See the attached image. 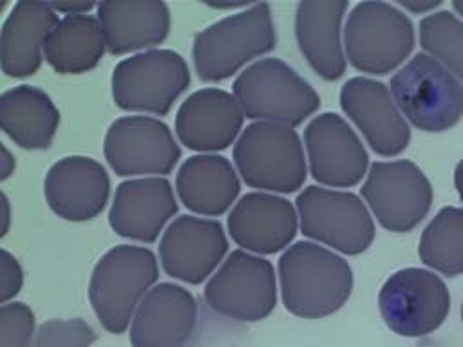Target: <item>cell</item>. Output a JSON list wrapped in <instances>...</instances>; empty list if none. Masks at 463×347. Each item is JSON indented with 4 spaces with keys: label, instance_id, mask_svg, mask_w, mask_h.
Here are the masks:
<instances>
[{
    "label": "cell",
    "instance_id": "30",
    "mask_svg": "<svg viewBox=\"0 0 463 347\" xmlns=\"http://www.w3.org/2000/svg\"><path fill=\"white\" fill-rule=\"evenodd\" d=\"M94 329L81 318H51L36 329L33 347H90Z\"/></svg>",
    "mask_w": 463,
    "mask_h": 347
},
{
    "label": "cell",
    "instance_id": "16",
    "mask_svg": "<svg viewBox=\"0 0 463 347\" xmlns=\"http://www.w3.org/2000/svg\"><path fill=\"white\" fill-rule=\"evenodd\" d=\"M340 107L378 155H398L409 146L411 127L385 83L364 76L347 80Z\"/></svg>",
    "mask_w": 463,
    "mask_h": 347
},
{
    "label": "cell",
    "instance_id": "37",
    "mask_svg": "<svg viewBox=\"0 0 463 347\" xmlns=\"http://www.w3.org/2000/svg\"><path fill=\"white\" fill-rule=\"evenodd\" d=\"M2 217H4V228H2V237L7 233L9 230V201H7V195L2 192Z\"/></svg>",
    "mask_w": 463,
    "mask_h": 347
},
{
    "label": "cell",
    "instance_id": "12",
    "mask_svg": "<svg viewBox=\"0 0 463 347\" xmlns=\"http://www.w3.org/2000/svg\"><path fill=\"white\" fill-rule=\"evenodd\" d=\"M376 220L389 231L414 230L432 206V184L423 170L407 159L376 161L360 188Z\"/></svg>",
    "mask_w": 463,
    "mask_h": 347
},
{
    "label": "cell",
    "instance_id": "39",
    "mask_svg": "<svg viewBox=\"0 0 463 347\" xmlns=\"http://www.w3.org/2000/svg\"><path fill=\"white\" fill-rule=\"evenodd\" d=\"M461 320H463V304H461Z\"/></svg>",
    "mask_w": 463,
    "mask_h": 347
},
{
    "label": "cell",
    "instance_id": "19",
    "mask_svg": "<svg viewBox=\"0 0 463 347\" xmlns=\"http://www.w3.org/2000/svg\"><path fill=\"white\" fill-rule=\"evenodd\" d=\"M175 213L177 201L166 179H128L116 188L109 224L123 239L152 244Z\"/></svg>",
    "mask_w": 463,
    "mask_h": 347
},
{
    "label": "cell",
    "instance_id": "4",
    "mask_svg": "<svg viewBox=\"0 0 463 347\" xmlns=\"http://www.w3.org/2000/svg\"><path fill=\"white\" fill-rule=\"evenodd\" d=\"M389 90L403 117L423 132H445L463 117V83L427 52L400 67Z\"/></svg>",
    "mask_w": 463,
    "mask_h": 347
},
{
    "label": "cell",
    "instance_id": "36",
    "mask_svg": "<svg viewBox=\"0 0 463 347\" xmlns=\"http://www.w3.org/2000/svg\"><path fill=\"white\" fill-rule=\"evenodd\" d=\"M454 186H456V190H458V195H459V199L463 201V159L456 164V168H454Z\"/></svg>",
    "mask_w": 463,
    "mask_h": 347
},
{
    "label": "cell",
    "instance_id": "2",
    "mask_svg": "<svg viewBox=\"0 0 463 347\" xmlns=\"http://www.w3.org/2000/svg\"><path fill=\"white\" fill-rule=\"evenodd\" d=\"M277 47V31L268 4H251L195 33L194 67L201 81L232 78L253 58Z\"/></svg>",
    "mask_w": 463,
    "mask_h": 347
},
{
    "label": "cell",
    "instance_id": "34",
    "mask_svg": "<svg viewBox=\"0 0 463 347\" xmlns=\"http://www.w3.org/2000/svg\"><path fill=\"white\" fill-rule=\"evenodd\" d=\"M400 5L412 11V13H429L436 7L441 5V0H429V2H421V0H400Z\"/></svg>",
    "mask_w": 463,
    "mask_h": 347
},
{
    "label": "cell",
    "instance_id": "8",
    "mask_svg": "<svg viewBox=\"0 0 463 347\" xmlns=\"http://www.w3.org/2000/svg\"><path fill=\"white\" fill-rule=\"evenodd\" d=\"M188 85V65L170 49H150L125 58L110 78L112 99L119 108L154 116H166Z\"/></svg>",
    "mask_w": 463,
    "mask_h": 347
},
{
    "label": "cell",
    "instance_id": "18",
    "mask_svg": "<svg viewBox=\"0 0 463 347\" xmlns=\"http://www.w3.org/2000/svg\"><path fill=\"white\" fill-rule=\"evenodd\" d=\"M43 193L49 208L61 219L83 222L107 206L110 179L101 163L87 155H67L45 174Z\"/></svg>",
    "mask_w": 463,
    "mask_h": 347
},
{
    "label": "cell",
    "instance_id": "14",
    "mask_svg": "<svg viewBox=\"0 0 463 347\" xmlns=\"http://www.w3.org/2000/svg\"><path fill=\"white\" fill-rule=\"evenodd\" d=\"M311 177L331 188H349L362 181L369 168V155L347 121L324 112L315 116L304 130Z\"/></svg>",
    "mask_w": 463,
    "mask_h": 347
},
{
    "label": "cell",
    "instance_id": "21",
    "mask_svg": "<svg viewBox=\"0 0 463 347\" xmlns=\"http://www.w3.org/2000/svg\"><path fill=\"white\" fill-rule=\"evenodd\" d=\"M244 112L222 89L192 92L177 108L175 134L190 150L217 152L228 148L242 130Z\"/></svg>",
    "mask_w": 463,
    "mask_h": 347
},
{
    "label": "cell",
    "instance_id": "31",
    "mask_svg": "<svg viewBox=\"0 0 463 347\" xmlns=\"http://www.w3.org/2000/svg\"><path fill=\"white\" fill-rule=\"evenodd\" d=\"M36 336L34 313L24 302L0 307V347H33Z\"/></svg>",
    "mask_w": 463,
    "mask_h": 347
},
{
    "label": "cell",
    "instance_id": "33",
    "mask_svg": "<svg viewBox=\"0 0 463 347\" xmlns=\"http://www.w3.org/2000/svg\"><path fill=\"white\" fill-rule=\"evenodd\" d=\"M98 4H90V2H76V4H51V7L56 13H65V16L69 14H87L92 7H96Z\"/></svg>",
    "mask_w": 463,
    "mask_h": 347
},
{
    "label": "cell",
    "instance_id": "10",
    "mask_svg": "<svg viewBox=\"0 0 463 347\" xmlns=\"http://www.w3.org/2000/svg\"><path fill=\"white\" fill-rule=\"evenodd\" d=\"M378 309L398 336L420 338L434 333L449 316L450 293L439 275L423 267H402L380 287Z\"/></svg>",
    "mask_w": 463,
    "mask_h": 347
},
{
    "label": "cell",
    "instance_id": "35",
    "mask_svg": "<svg viewBox=\"0 0 463 347\" xmlns=\"http://www.w3.org/2000/svg\"><path fill=\"white\" fill-rule=\"evenodd\" d=\"M2 181H5L13 172H14V159L11 155V152L7 150V146H2Z\"/></svg>",
    "mask_w": 463,
    "mask_h": 347
},
{
    "label": "cell",
    "instance_id": "38",
    "mask_svg": "<svg viewBox=\"0 0 463 347\" xmlns=\"http://www.w3.org/2000/svg\"><path fill=\"white\" fill-rule=\"evenodd\" d=\"M452 9L456 11V14H459L463 18V0H454Z\"/></svg>",
    "mask_w": 463,
    "mask_h": 347
},
{
    "label": "cell",
    "instance_id": "22",
    "mask_svg": "<svg viewBox=\"0 0 463 347\" xmlns=\"http://www.w3.org/2000/svg\"><path fill=\"white\" fill-rule=\"evenodd\" d=\"M345 0H304L295 11V36L309 67L324 80L335 81L345 72L342 20Z\"/></svg>",
    "mask_w": 463,
    "mask_h": 347
},
{
    "label": "cell",
    "instance_id": "15",
    "mask_svg": "<svg viewBox=\"0 0 463 347\" xmlns=\"http://www.w3.org/2000/svg\"><path fill=\"white\" fill-rule=\"evenodd\" d=\"M228 251L222 224L213 219L181 215L163 231L157 246L163 271L186 284H201Z\"/></svg>",
    "mask_w": 463,
    "mask_h": 347
},
{
    "label": "cell",
    "instance_id": "24",
    "mask_svg": "<svg viewBox=\"0 0 463 347\" xmlns=\"http://www.w3.org/2000/svg\"><path fill=\"white\" fill-rule=\"evenodd\" d=\"M96 11L114 56L156 47L170 33V9L159 0H107Z\"/></svg>",
    "mask_w": 463,
    "mask_h": 347
},
{
    "label": "cell",
    "instance_id": "3",
    "mask_svg": "<svg viewBox=\"0 0 463 347\" xmlns=\"http://www.w3.org/2000/svg\"><path fill=\"white\" fill-rule=\"evenodd\" d=\"M156 255L145 246L119 244L96 262L89 300L98 322L112 334H123L145 295L157 282Z\"/></svg>",
    "mask_w": 463,
    "mask_h": 347
},
{
    "label": "cell",
    "instance_id": "5",
    "mask_svg": "<svg viewBox=\"0 0 463 347\" xmlns=\"http://www.w3.org/2000/svg\"><path fill=\"white\" fill-rule=\"evenodd\" d=\"M233 98L244 116L257 121L298 127L320 108L317 90L279 58H262L233 81Z\"/></svg>",
    "mask_w": 463,
    "mask_h": 347
},
{
    "label": "cell",
    "instance_id": "20",
    "mask_svg": "<svg viewBox=\"0 0 463 347\" xmlns=\"http://www.w3.org/2000/svg\"><path fill=\"white\" fill-rule=\"evenodd\" d=\"M298 230L293 204L268 192L242 195L228 215L232 240L244 251L271 255L289 246Z\"/></svg>",
    "mask_w": 463,
    "mask_h": 347
},
{
    "label": "cell",
    "instance_id": "11",
    "mask_svg": "<svg viewBox=\"0 0 463 347\" xmlns=\"http://www.w3.org/2000/svg\"><path fill=\"white\" fill-rule=\"evenodd\" d=\"M208 307L233 322H260L277 305V278L269 260L244 249L232 251L204 287Z\"/></svg>",
    "mask_w": 463,
    "mask_h": 347
},
{
    "label": "cell",
    "instance_id": "6",
    "mask_svg": "<svg viewBox=\"0 0 463 347\" xmlns=\"http://www.w3.org/2000/svg\"><path fill=\"white\" fill-rule=\"evenodd\" d=\"M233 163L242 181L262 192L293 193L307 177L298 134L279 123L248 125L233 145Z\"/></svg>",
    "mask_w": 463,
    "mask_h": 347
},
{
    "label": "cell",
    "instance_id": "26",
    "mask_svg": "<svg viewBox=\"0 0 463 347\" xmlns=\"http://www.w3.org/2000/svg\"><path fill=\"white\" fill-rule=\"evenodd\" d=\"M0 127L25 150H45L60 127V110L38 87L18 85L0 96Z\"/></svg>",
    "mask_w": 463,
    "mask_h": 347
},
{
    "label": "cell",
    "instance_id": "7",
    "mask_svg": "<svg viewBox=\"0 0 463 347\" xmlns=\"http://www.w3.org/2000/svg\"><path fill=\"white\" fill-rule=\"evenodd\" d=\"M414 49V25L396 5L358 2L344 27L347 61L360 72L387 74L398 69Z\"/></svg>",
    "mask_w": 463,
    "mask_h": 347
},
{
    "label": "cell",
    "instance_id": "9",
    "mask_svg": "<svg viewBox=\"0 0 463 347\" xmlns=\"http://www.w3.org/2000/svg\"><path fill=\"white\" fill-rule=\"evenodd\" d=\"M295 202L306 237L345 255H360L373 244L374 220L356 193L311 184Z\"/></svg>",
    "mask_w": 463,
    "mask_h": 347
},
{
    "label": "cell",
    "instance_id": "32",
    "mask_svg": "<svg viewBox=\"0 0 463 347\" xmlns=\"http://www.w3.org/2000/svg\"><path fill=\"white\" fill-rule=\"evenodd\" d=\"M24 284V271L14 255L7 249L0 253V298L2 304L11 302L22 289Z\"/></svg>",
    "mask_w": 463,
    "mask_h": 347
},
{
    "label": "cell",
    "instance_id": "17",
    "mask_svg": "<svg viewBox=\"0 0 463 347\" xmlns=\"http://www.w3.org/2000/svg\"><path fill=\"white\" fill-rule=\"evenodd\" d=\"M197 300L183 286L159 282L137 305L130 324L132 347H184L195 333Z\"/></svg>",
    "mask_w": 463,
    "mask_h": 347
},
{
    "label": "cell",
    "instance_id": "1",
    "mask_svg": "<svg viewBox=\"0 0 463 347\" xmlns=\"http://www.w3.org/2000/svg\"><path fill=\"white\" fill-rule=\"evenodd\" d=\"M279 282L284 307L295 316L317 320L349 300L353 269L333 249L300 240L280 255Z\"/></svg>",
    "mask_w": 463,
    "mask_h": 347
},
{
    "label": "cell",
    "instance_id": "23",
    "mask_svg": "<svg viewBox=\"0 0 463 347\" xmlns=\"http://www.w3.org/2000/svg\"><path fill=\"white\" fill-rule=\"evenodd\" d=\"M58 22L56 11L47 2H16L0 31L4 74L9 78L33 76L42 65L45 42Z\"/></svg>",
    "mask_w": 463,
    "mask_h": 347
},
{
    "label": "cell",
    "instance_id": "27",
    "mask_svg": "<svg viewBox=\"0 0 463 347\" xmlns=\"http://www.w3.org/2000/svg\"><path fill=\"white\" fill-rule=\"evenodd\" d=\"M107 49L98 16L69 14L51 31L43 58L58 74H83L94 69Z\"/></svg>",
    "mask_w": 463,
    "mask_h": 347
},
{
    "label": "cell",
    "instance_id": "25",
    "mask_svg": "<svg viewBox=\"0 0 463 347\" xmlns=\"http://www.w3.org/2000/svg\"><path fill=\"white\" fill-rule=\"evenodd\" d=\"M179 201L194 213L222 215L241 192V181L232 163L217 154L188 157L175 175Z\"/></svg>",
    "mask_w": 463,
    "mask_h": 347
},
{
    "label": "cell",
    "instance_id": "28",
    "mask_svg": "<svg viewBox=\"0 0 463 347\" xmlns=\"http://www.w3.org/2000/svg\"><path fill=\"white\" fill-rule=\"evenodd\" d=\"M425 266L447 275L463 273V208L443 206L425 226L418 244Z\"/></svg>",
    "mask_w": 463,
    "mask_h": 347
},
{
    "label": "cell",
    "instance_id": "29",
    "mask_svg": "<svg viewBox=\"0 0 463 347\" xmlns=\"http://www.w3.org/2000/svg\"><path fill=\"white\" fill-rule=\"evenodd\" d=\"M420 43L463 83V20L458 14L445 9L423 16Z\"/></svg>",
    "mask_w": 463,
    "mask_h": 347
},
{
    "label": "cell",
    "instance_id": "13",
    "mask_svg": "<svg viewBox=\"0 0 463 347\" xmlns=\"http://www.w3.org/2000/svg\"><path fill=\"white\" fill-rule=\"evenodd\" d=\"M103 154L116 175H166L181 159V148L166 123L150 116H125L110 123Z\"/></svg>",
    "mask_w": 463,
    "mask_h": 347
}]
</instances>
